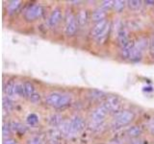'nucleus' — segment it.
<instances>
[{
  "instance_id": "1",
  "label": "nucleus",
  "mask_w": 154,
  "mask_h": 144,
  "mask_svg": "<svg viewBox=\"0 0 154 144\" xmlns=\"http://www.w3.org/2000/svg\"><path fill=\"white\" fill-rule=\"evenodd\" d=\"M70 102H71V97L69 95H63L58 92L51 93L46 98V103L57 109L66 107L67 105L70 104Z\"/></svg>"
},
{
  "instance_id": "2",
  "label": "nucleus",
  "mask_w": 154,
  "mask_h": 144,
  "mask_svg": "<svg viewBox=\"0 0 154 144\" xmlns=\"http://www.w3.org/2000/svg\"><path fill=\"white\" fill-rule=\"evenodd\" d=\"M135 118V113L131 110H122L119 112L114 118V126L117 128L124 127L130 124Z\"/></svg>"
},
{
  "instance_id": "3",
  "label": "nucleus",
  "mask_w": 154,
  "mask_h": 144,
  "mask_svg": "<svg viewBox=\"0 0 154 144\" xmlns=\"http://www.w3.org/2000/svg\"><path fill=\"white\" fill-rule=\"evenodd\" d=\"M43 14V9L40 5H36L33 4L30 5L26 10L25 13H24V17H25L26 20L28 21H32L35 20L38 17L42 16V14Z\"/></svg>"
},
{
  "instance_id": "4",
  "label": "nucleus",
  "mask_w": 154,
  "mask_h": 144,
  "mask_svg": "<svg viewBox=\"0 0 154 144\" xmlns=\"http://www.w3.org/2000/svg\"><path fill=\"white\" fill-rule=\"evenodd\" d=\"M102 106H104L108 112H119L120 107H122V102L117 96H109V97L105 99Z\"/></svg>"
},
{
  "instance_id": "5",
  "label": "nucleus",
  "mask_w": 154,
  "mask_h": 144,
  "mask_svg": "<svg viewBox=\"0 0 154 144\" xmlns=\"http://www.w3.org/2000/svg\"><path fill=\"white\" fill-rule=\"evenodd\" d=\"M77 26H78L77 19L72 16L71 14H69L66 18V29H65L66 35L69 37L73 36L77 31Z\"/></svg>"
},
{
  "instance_id": "6",
  "label": "nucleus",
  "mask_w": 154,
  "mask_h": 144,
  "mask_svg": "<svg viewBox=\"0 0 154 144\" xmlns=\"http://www.w3.org/2000/svg\"><path fill=\"white\" fill-rule=\"evenodd\" d=\"M108 110L105 109L104 106H100L97 109H95L91 115V119L94 124H100L103 122L105 117L107 116Z\"/></svg>"
},
{
  "instance_id": "7",
  "label": "nucleus",
  "mask_w": 154,
  "mask_h": 144,
  "mask_svg": "<svg viewBox=\"0 0 154 144\" xmlns=\"http://www.w3.org/2000/svg\"><path fill=\"white\" fill-rule=\"evenodd\" d=\"M67 124L70 133H79L85 128V121L80 116H74Z\"/></svg>"
},
{
  "instance_id": "8",
  "label": "nucleus",
  "mask_w": 154,
  "mask_h": 144,
  "mask_svg": "<svg viewBox=\"0 0 154 144\" xmlns=\"http://www.w3.org/2000/svg\"><path fill=\"white\" fill-rule=\"evenodd\" d=\"M108 26H109V22L106 20V19H104V20H102V21L97 22L91 32V37H94V38H97L101 34L106 30V28H107Z\"/></svg>"
},
{
  "instance_id": "9",
  "label": "nucleus",
  "mask_w": 154,
  "mask_h": 144,
  "mask_svg": "<svg viewBox=\"0 0 154 144\" xmlns=\"http://www.w3.org/2000/svg\"><path fill=\"white\" fill-rule=\"evenodd\" d=\"M62 18V12L60 9H55L54 11H53L50 14L49 16V19H48V23H49V25L54 27L56 26L58 23L60 22Z\"/></svg>"
},
{
  "instance_id": "10",
  "label": "nucleus",
  "mask_w": 154,
  "mask_h": 144,
  "mask_svg": "<svg viewBox=\"0 0 154 144\" xmlns=\"http://www.w3.org/2000/svg\"><path fill=\"white\" fill-rule=\"evenodd\" d=\"M106 17V12L103 9H97L93 13V16H91V19L93 21H95L96 23L99 21L104 20Z\"/></svg>"
},
{
  "instance_id": "11",
  "label": "nucleus",
  "mask_w": 154,
  "mask_h": 144,
  "mask_svg": "<svg viewBox=\"0 0 154 144\" xmlns=\"http://www.w3.org/2000/svg\"><path fill=\"white\" fill-rule=\"evenodd\" d=\"M118 40H119V45L122 46V48L126 46L128 44V42L130 41L129 38H128V36H127V33L124 30H120L119 32Z\"/></svg>"
},
{
  "instance_id": "12",
  "label": "nucleus",
  "mask_w": 154,
  "mask_h": 144,
  "mask_svg": "<svg viewBox=\"0 0 154 144\" xmlns=\"http://www.w3.org/2000/svg\"><path fill=\"white\" fill-rule=\"evenodd\" d=\"M88 18H89V14H88V11H86V10H81L76 17L77 22H78L79 25H84V24H86L87 21H88Z\"/></svg>"
},
{
  "instance_id": "13",
  "label": "nucleus",
  "mask_w": 154,
  "mask_h": 144,
  "mask_svg": "<svg viewBox=\"0 0 154 144\" xmlns=\"http://www.w3.org/2000/svg\"><path fill=\"white\" fill-rule=\"evenodd\" d=\"M14 86H16V84L13 80L8 81L6 84L4 85V92L7 96H12L14 94Z\"/></svg>"
},
{
  "instance_id": "14",
  "label": "nucleus",
  "mask_w": 154,
  "mask_h": 144,
  "mask_svg": "<svg viewBox=\"0 0 154 144\" xmlns=\"http://www.w3.org/2000/svg\"><path fill=\"white\" fill-rule=\"evenodd\" d=\"M142 132H143V130L140 126H132L127 129L126 134L128 136L134 138V137H138L140 134H142Z\"/></svg>"
},
{
  "instance_id": "15",
  "label": "nucleus",
  "mask_w": 154,
  "mask_h": 144,
  "mask_svg": "<svg viewBox=\"0 0 154 144\" xmlns=\"http://www.w3.org/2000/svg\"><path fill=\"white\" fill-rule=\"evenodd\" d=\"M11 129L13 130L14 132H17L19 134H23L26 132V126H24L23 124L18 123V122H12L11 123Z\"/></svg>"
},
{
  "instance_id": "16",
  "label": "nucleus",
  "mask_w": 154,
  "mask_h": 144,
  "mask_svg": "<svg viewBox=\"0 0 154 144\" xmlns=\"http://www.w3.org/2000/svg\"><path fill=\"white\" fill-rule=\"evenodd\" d=\"M24 89H25V95L28 98H30L34 93H36L35 88H34L33 84H31L30 82H25L24 83Z\"/></svg>"
},
{
  "instance_id": "17",
  "label": "nucleus",
  "mask_w": 154,
  "mask_h": 144,
  "mask_svg": "<svg viewBox=\"0 0 154 144\" xmlns=\"http://www.w3.org/2000/svg\"><path fill=\"white\" fill-rule=\"evenodd\" d=\"M14 94L17 96H26L25 89H24V84H16V86H14Z\"/></svg>"
},
{
  "instance_id": "18",
  "label": "nucleus",
  "mask_w": 154,
  "mask_h": 144,
  "mask_svg": "<svg viewBox=\"0 0 154 144\" xmlns=\"http://www.w3.org/2000/svg\"><path fill=\"white\" fill-rule=\"evenodd\" d=\"M20 1H11L8 5V11L10 14H13L17 11V9L20 6Z\"/></svg>"
},
{
  "instance_id": "19",
  "label": "nucleus",
  "mask_w": 154,
  "mask_h": 144,
  "mask_svg": "<svg viewBox=\"0 0 154 144\" xmlns=\"http://www.w3.org/2000/svg\"><path fill=\"white\" fill-rule=\"evenodd\" d=\"M125 1H120V0H117V1H114V9L116 12L120 13L124 9L125 7Z\"/></svg>"
},
{
  "instance_id": "20",
  "label": "nucleus",
  "mask_w": 154,
  "mask_h": 144,
  "mask_svg": "<svg viewBox=\"0 0 154 144\" xmlns=\"http://www.w3.org/2000/svg\"><path fill=\"white\" fill-rule=\"evenodd\" d=\"M127 3H128V7L131 10H138L142 6V1H135V0H132V1H128Z\"/></svg>"
},
{
  "instance_id": "21",
  "label": "nucleus",
  "mask_w": 154,
  "mask_h": 144,
  "mask_svg": "<svg viewBox=\"0 0 154 144\" xmlns=\"http://www.w3.org/2000/svg\"><path fill=\"white\" fill-rule=\"evenodd\" d=\"M38 117L37 116V115L35 113H31L28 115L27 117V123L29 125H35L36 123H38Z\"/></svg>"
},
{
  "instance_id": "22",
  "label": "nucleus",
  "mask_w": 154,
  "mask_h": 144,
  "mask_svg": "<svg viewBox=\"0 0 154 144\" xmlns=\"http://www.w3.org/2000/svg\"><path fill=\"white\" fill-rule=\"evenodd\" d=\"M3 106L6 110H11L13 108V101L9 97L3 98Z\"/></svg>"
},
{
  "instance_id": "23",
  "label": "nucleus",
  "mask_w": 154,
  "mask_h": 144,
  "mask_svg": "<svg viewBox=\"0 0 154 144\" xmlns=\"http://www.w3.org/2000/svg\"><path fill=\"white\" fill-rule=\"evenodd\" d=\"M113 7H114V1H111V0H109V1H104L102 2V5H101V9H103L104 11H107V10Z\"/></svg>"
},
{
  "instance_id": "24",
  "label": "nucleus",
  "mask_w": 154,
  "mask_h": 144,
  "mask_svg": "<svg viewBox=\"0 0 154 144\" xmlns=\"http://www.w3.org/2000/svg\"><path fill=\"white\" fill-rule=\"evenodd\" d=\"M27 144H42V141L38 136H33L30 139H28Z\"/></svg>"
},
{
  "instance_id": "25",
  "label": "nucleus",
  "mask_w": 154,
  "mask_h": 144,
  "mask_svg": "<svg viewBox=\"0 0 154 144\" xmlns=\"http://www.w3.org/2000/svg\"><path fill=\"white\" fill-rule=\"evenodd\" d=\"M10 133H11V125L8 124H4L3 125V136L4 137H7Z\"/></svg>"
},
{
  "instance_id": "26",
  "label": "nucleus",
  "mask_w": 154,
  "mask_h": 144,
  "mask_svg": "<svg viewBox=\"0 0 154 144\" xmlns=\"http://www.w3.org/2000/svg\"><path fill=\"white\" fill-rule=\"evenodd\" d=\"M62 117L60 115H54V116H52V119H51V124L53 126H56V125H59L61 122H62Z\"/></svg>"
},
{
  "instance_id": "27",
  "label": "nucleus",
  "mask_w": 154,
  "mask_h": 144,
  "mask_svg": "<svg viewBox=\"0 0 154 144\" xmlns=\"http://www.w3.org/2000/svg\"><path fill=\"white\" fill-rule=\"evenodd\" d=\"M109 30H110V24H109V26L107 27V28H106V30L102 33V34H101V35L97 38H96V40H97L98 41H101V40H105V38H107V34L109 33Z\"/></svg>"
},
{
  "instance_id": "28",
  "label": "nucleus",
  "mask_w": 154,
  "mask_h": 144,
  "mask_svg": "<svg viewBox=\"0 0 154 144\" xmlns=\"http://www.w3.org/2000/svg\"><path fill=\"white\" fill-rule=\"evenodd\" d=\"M149 52H150V55L154 58V36H152L150 40H149Z\"/></svg>"
},
{
  "instance_id": "29",
  "label": "nucleus",
  "mask_w": 154,
  "mask_h": 144,
  "mask_svg": "<svg viewBox=\"0 0 154 144\" xmlns=\"http://www.w3.org/2000/svg\"><path fill=\"white\" fill-rule=\"evenodd\" d=\"M29 99H30V100H31V102H33V103H38V102H40L41 96H40V94H38V93L36 92V93H34Z\"/></svg>"
},
{
  "instance_id": "30",
  "label": "nucleus",
  "mask_w": 154,
  "mask_h": 144,
  "mask_svg": "<svg viewBox=\"0 0 154 144\" xmlns=\"http://www.w3.org/2000/svg\"><path fill=\"white\" fill-rule=\"evenodd\" d=\"M91 96L93 98H101L103 95V93L100 92V91H98V90H93V91H91Z\"/></svg>"
},
{
  "instance_id": "31",
  "label": "nucleus",
  "mask_w": 154,
  "mask_h": 144,
  "mask_svg": "<svg viewBox=\"0 0 154 144\" xmlns=\"http://www.w3.org/2000/svg\"><path fill=\"white\" fill-rule=\"evenodd\" d=\"M3 144H17V141L13 138H5Z\"/></svg>"
},
{
  "instance_id": "32",
  "label": "nucleus",
  "mask_w": 154,
  "mask_h": 144,
  "mask_svg": "<svg viewBox=\"0 0 154 144\" xmlns=\"http://www.w3.org/2000/svg\"><path fill=\"white\" fill-rule=\"evenodd\" d=\"M149 130L151 131V133L152 134H154V119H152L150 122H149Z\"/></svg>"
},
{
  "instance_id": "33",
  "label": "nucleus",
  "mask_w": 154,
  "mask_h": 144,
  "mask_svg": "<svg viewBox=\"0 0 154 144\" xmlns=\"http://www.w3.org/2000/svg\"><path fill=\"white\" fill-rule=\"evenodd\" d=\"M131 144H143L141 140H136V141H134V142H132Z\"/></svg>"
},
{
  "instance_id": "34",
  "label": "nucleus",
  "mask_w": 154,
  "mask_h": 144,
  "mask_svg": "<svg viewBox=\"0 0 154 144\" xmlns=\"http://www.w3.org/2000/svg\"><path fill=\"white\" fill-rule=\"evenodd\" d=\"M146 3H149V4H154V1H146Z\"/></svg>"
}]
</instances>
